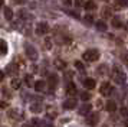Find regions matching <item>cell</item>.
<instances>
[{
  "instance_id": "38",
  "label": "cell",
  "mask_w": 128,
  "mask_h": 127,
  "mask_svg": "<svg viewBox=\"0 0 128 127\" xmlns=\"http://www.w3.org/2000/svg\"><path fill=\"white\" fill-rule=\"evenodd\" d=\"M0 107H2V108H6L7 104H6V103H2V101H0Z\"/></svg>"
},
{
  "instance_id": "1",
  "label": "cell",
  "mask_w": 128,
  "mask_h": 127,
  "mask_svg": "<svg viewBox=\"0 0 128 127\" xmlns=\"http://www.w3.org/2000/svg\"><path fill=\"white\" fill-rule=\"evenodd\" d=\"M82 58L88 61V62H94V61H98L99 59V52L96 49H88V51L84 52Z\"/></svg>"
},
{
  "instance_id": "4",
  "label": "cell",
  "mask_w": 128,
  "mask_h": 127,
  "mask_svg": "<svg viewBox=\"0 0 128 127\" xmlns=\"http://www.w3.org/2000/svg\"><path fill=\"white\" fill-rule=\"evenodd\" d=\"M26 55L29 58L30 61H36L38 59V51H36V48H33L32 45H26Z\"/></svg>"
},
{
  "instance_id": "28",
  "label": "cell",
  "mask_w": 128,
  "mask_h": 127,
  "mask_svg": "<svg viewBox=\"0 0 128 127\" xmlns=\"http://www.w3.org/2000/svg\"><path fill=\"white\" fill-rule=\"evenodd\" d=\"M115 5L116 6H121V7H124V6L128 5V0H115Z\"/></svg>"
},
{
  "instance_id": "19",
  "label": "cell",
  "mask_w": 128,
  "mask_h": 127,
  "mask_svg": "<svg viewBox=\"0 0 128 127\" xmlns=\"http://www.w3.org/2000/svg\"><path fill=\"white\" fill-rule=\"evenodd\" d=\"M24 82H26V85L28 87H33L35 85V82H33V77L30 74H28L26 77H24Z\"/></svg>"
},
{
  "instance_id": "40",
  "label": "cell",
  "mask_w": 128,
  "mask_h": 127,
  "mask_svg": "<svg viewBox=\"0 0 128 127\" xmlns=\"http://www.w3.org/2000/svg\"><path fill=\"white\" fill-rule=\"evenodd\" d=\"M125 127H128V120H127V121H125Z\"/></svg>"
},
{
  "instance_id": "16",
  "label": "cell",
  "mask_w": 128,
  "mask_h": 127,
  "mask_svg": "<svg viewBox=\"0 0 128 127\" xmlns=\"http://www.w3.org/2000/svg\"><path fill=\"white\" fill-rule=\"evenodd\" d=\"M33 87H35L36 91H43V90H45V87H46V82H45V81H36Z\"/></svg>"
},
{
  "instance_id": "25",
  "label": "cell",
  "mask_w": 128,
  "mask_h": 127,
  "mask_svg": "<svg viewBox=\"0 0 128 127\" xmlns=\"http://www.w3.org/2000/svg\"><path fill=\"white\" fill-rule=\"evenodd\" d=\"M18 113H19L18 110H10V111H9V117H10V118H19Z\"/></svg>"
},
{
  "instance_id": "35",
  "label": "cell",
  "mask_w": 128,
  "mask_h": 127,
  "mask_svg": "<svg viewBox=\"0 0 128 127\" xmlns=\"http://www.w3.org/2000/svg\"><path fill=\"white\" fill-rule=\"evenodd\" d=\"M62 2H64V5H66V6L72 5V0H62Z\"/></svg>"
},
{
  "instance_id": "36",
  "label": "cell",
  "mask_w": 128,
  "mask_h": 127,
  "mask_svg": "<svg viewBox=\"0 0 128 127\" xmlns=\"http://www.w3.org/2000/svg\"><path fill=\"white\" fill-rule=\"evenodd\" d=\"M3 80H4V72H3V71L0 69V82H2Z\"/></svg>"
},
{
  "instance_id": "37",
  "label": "cell",
  "mask_w": 128,
  "mask_h": 127,
  "mask_svg": "<svg viewBox=\"0 0 128 127\" xmlns=\"http://www.w3.org/2000/svg\"><path fill=\"white\" fill-rule=\"evenodd\" d=\"M22 127H33V126H32V123L29 121V123H24V124H23Z\"/></svg>"
},
{
  "instance_id": "18",
  "label": "cell",
  "mask_w": 128,
  "mask_h": 127,
  "mask_svg": "<svg viewBox=\"0 0 128 127\" xmlns=\"http://www.w3.org/2000/svg\"><path fill=\"white\" fill-rule=\"evenodd\" d=\"M85 9L86 10H95L96 9V3L94 0H88L86 3H85Z\"/></svg>"
},
{
  "instance_id": "2",
  "label": "cell",
  "mask_w": 128,
  "mask_h": 127,
  "mask_svg": "<svg viewBox=\"0 0 128 127\" xmlns=\"http://www.w3.org/2000/svg\"><path fill=\"white\" fill-rule=\"evenodd\" d=\"M125 74L122 72L120 68H116V67H114V69H112V80L115 81L116 84H124L125 82Z\"/></svg>"
},
{
  "instance_id": "13",
  "label": "cell",
  "mask_w": 128,
  "mask_h": 127,
  "mask_svg": "<svg viewBox=\"0 0 128 127\" xmlns=\"http://www.w3.org/2000/svg\"><path fill=\"white\" fill-rule=\"evenodd\" d=\"M105 108H106V111H110V113H114V111H116V103L115 101H108L106 105H105Z\"/></svg>"
},
{
  "instance_id": "8",
  "label": "cell",
  "mask_w": 128,
  "mask_h": 127,
  "mask_svg": "<svg viewBox=\"0 0 128 127\" xmlns=\"http://www.w3.org/2000/svg\"><path fill=\"white\" fill-rule=\"evenodd\" d=\"M95 84H96V82H95L94 78H86V80L84 81V85H85L86 90H94V88H95Z\"/></svg>"
},
{
  "instance_id": "5",
  "label": "cell",
  "mask_w": 128,
  "mask_h": 127,
  "mask_svg": "<svg viewBox=\"0 0 128 127\" xmlns=\"http://www.w3.org/2000/svg\"><path fill=\"white\" fill-rule=\"evenodd\" d=\"M99 92H101V95H110L112 92V87H111L110 82H102L101 88H99Z\"/></svg>"
},
{
  "instance_id": "17",
  "label": "cell",
  "mask_w": 128,
  "mask_h": 127,
  "mask_svg": "<svg viewBox=\"0 0 128 127\" xmlns=\"http://www.w3.org/2000/svg\"><path fill=\"white\" fill-rule=\"evenodd\" d=\"M7 49H9V48H7V43L4 40H0V55H2V56L7 53Z\"/></svg>"
},
{
  "instance_id": "24",
  "label": "cell",
  "mask_w": 128,
  "mask_h": 127,
  "mask_svg": "<svg viewBox=\"0 0 128 127\" xmlns=\"http://www.w3.org/2000/svg\"><path fill=\"white\" fill-rule=\"evenodd\" d=\"M30 110H32V113H39L42 110V105L40 104H33V105L30 107Z\"/></svg>"
},
{
  "instance_id": "21",
  "label": "cell",
  "mask_w": 128,
  "mask_h": 127,
  "mask_svg": "<svg viewBox=\"0 0 128 127\" xmlns=\"http://www.w3.org/2000/svg\"><path fill=\"white\" fill-rule=\"evenodd\" d=\"M4 17H6L7 20H12L13 19V12L10 7H4Z\"/></svg>"
},
{
  "instance_id": "14",
  "label": "cell",
  "mask_w": 128,
  "mask_h": 127,
  "mask_svg": "<svg viewBox=\"0 0 128 127\" xmlns=\"http://www.w3.org/2000/svg\"><path fill=\"white\" fill-rule=\"evenodd\" d=\"M6 72L9 75H14L16 72H18V67H16L14 64H9V65H7V68H6Z\"/></svg>"
},
{
  "instance_id": "6",
  "label": "cell",
  "mask_w": 128,
  "mask_h": 127,
  "mask_svg": "<svg viewBox=\"0 0 128 127\" xmlns=\"http://www.w3.org/2000/svg\"><path fill=\"white\" fill-rule=\"evenodd\" d=\"M98 121H99V114L98 113H92V114H89L86 117V124H89V126L96 124Z\"/></svg>"
},
{
  "instance_id": "30",
  "label": "cell",
  "mask_w": 128,
  "mask_h": 127,
  "mask_svg": "<svg viewBox=\"0 0 128 127\" xmlns=\"http://www.w3.org/2000/svg\"><path fill=\"white\" fill-rule=\"evenodd\" d=\"M75 67H76V69H84V64H82L81 61H76Z\"/></svg>"
},
{
  "instance_id": "15",
  "label": "cell",
  "mask_w": 128,
  "mask_h": 127,
  "mask_svg": "<svg viewBox=\"0 0 128 127\" xmlns=\"http://www.w3.org/2000/svg\"><path fill=\"white\" fill-rule=\"evenodd\" d=\"M95 26H96V29H98L99 32H106V23L104 20H98V22L95 23Z\"/></svg>"
},
{
  "instance_id": "33",
  "label": "cell",
  "mask_w": 128,
  "mask_h": 127,
  "mask_svg": "<svg viewBox=\"0 0 128 127\" xmlns=\"http://www.w3.org/2000/svg\"><path fill=\"white\" fill-rule=\"evenodd\" d=\"M68 13H69L70 16H74V17H76V19H79V15H78L76 12H68Z\"/></svg>"
},
{
  "instance_id": "9",
  "label": "cell",
  "mask_w": 128,
  "mask_h": 127,
  "mask_svg": "<svg viewBox=\"0 0 128 127\" xmlns=\"http://www.w3.org/2000/svg\"><path fill=\"white\" fill-rule=\"evenodd\" d=\"M91 110H92V105H91V104H84L81 108H79V114L86 115V114L91 113Z\"/></svg>"
},
{
  "instance_id": "3",
  "label": "cell",
  "mask_w": 128,
  "mask_h": 127,
  "mask_svg": "<svg viewBox=\"0 0 128 127\" xmlns=\"http://www.w3.org/2000/svg\"><path fill=\"white\" fill-rule=\"evenodd\" d=\"M35 30H36V33L40 35V36H42V35H46L48 32H49V25L45 23V22H39L38 25H36Z\"/></svg>"
},
{
  "instance_id": "39",
  "label": "cell",
  "mask_w": 128,
  "mask_h": 127,
  "mask_svg": "<svg viewBox=\"0 0 128 127\" xmlns=\"http://www.w3.org/2000/svg\"><path fill=\"white\" fill-rule=\"evenodd\" d=\"M82 2L84 0H76V6H82Z\"/></svg>"
},
{
  "instance_id": "29",
  "label": "cell",
  "mask_w": 128,
  "mask_h": 127,
  "mask_svg": "<svg viewBox=\"0 0 128 127\" xmlns=\"http://www.w3.org/2000/svg\"><path fill=\"white\" fill-rule=\"evenodd\" d=\"M81 98L84 100V101H86V100H89V98H91V94H89V92H82Z\"/></svg>"
},
{
  "instance_id": "41",
  "label": "cell",
  "mask_w": 128,
  "mask_h": 127,
  "mask_svg": "<svg viewBox=\"0 0 128 127\" xmlns=\"http://www.w3.org/2000/svg\"><path fill=\"white\" fill-rule=\"evenodd\" d=\"M2 5H3V0H0V6H2Z\"/></svg>"
},
{
  "instance_id": "26",
  "label": "cell",
  "mask_w": 128,
  "mask_h": 127,
  "mask_svg": "<svg viewBox=\"0 0 128 127\" xmlns=\"http://www.w3.org/2000/svg\"><path fill=\"white\" fill-rule=\"evenodd\" d=\"M102 16L104 17H111V9L110 7H104V10H102Z\"/></svg>"
},
{
  "instance_id": "31",
  "label": "cell",
  "mask_w": 128,
  "mask_h": 127,
  "mask_svg": "<svg viewBox=\"0 0 128 127\" xmlns=\"http://www.w3.org/2000/svg\"><path fill=\"white\" fill-rule=\"evenodd\" d=\"M121 114L124 115V117H128V108L127 107H122L121 108Z\"/></svg>"
},
{
  "instance_id": "20",
  "label": "cell",
  "mask_w": 128,
  "mask_h": 127,
  "mask_svg": "<svg viewBox=\"0 0 128 127\" xmlns=\"http://www.w3.org/2000/svg\"><path fill=\"white\" fill-rule=\"evenodd\" d=\"M55 67L58 69H65L66 68V64H65L62 59H55Z\"/></svg>"
},
{
  "instance_id": "12",
  "label": "cell",
  "mask_w": 128,
  "mask_h": 127,
  "mask_svg": "<svg viewBox=\"0 0 128 127\" xmlns=\"http://www.w3.org/2000/svg\"><path fill=\"white\" fill-rule=\"evenodd\" d=\"M46 114L49 118H56L58 117V114H56V108L55 107H48L46 108Z\"/></svg>"
},
{
  "instance_id": "34",
  "label": "cell",
  "mask_w": 128,
  "mask_h": 127,
  "mask_svg": "<svg viewBox=\"0 0 128 127\" xmlns=\"http://www.w3.org/2000/svg\"><path fill=\"white\" fill-rule=\"evenodd\" d=\"M122 61H124V64H128V53L122 55Z\"/></svg>"
},
{
  "instance_id": "23",
  "label": "cell",
  "mask_w": 128,
  "mask_h": 127,
  "mask_svg": "<svg viewBox=\"0 0 128 127\" xmlns=\"http://www.w3.org/2000/svg\"><path fill=\"white\" fill-rule=\"evenodd\" d=\"M84 22L86 23V25H94V16H91V15L84 16Z\"/></svg>"
},
{
  "instance_id": "27",
  "label": "cell",
  "mask_w": 128,
  "mask_h": 127,
  "mask_svg": "<svg viewBox=\"0 0 128 127\" xmlns=\"http://www.w3.org/2000/svg\"><path fill=\"white\" fill-rule=\"evenodd\" d=\"M112 26H114V28H121L122 26L121 20H120V19H112Z\"/></svg>"
},
{
  "instance_id": "22",
  "label": "cell",
  "mask_w": 128,
  "mask_h": 127,
  "mask_svg": "<svg viewBox=\"0 0 128 127\" xmlns=\"http://www.w3.org/2000/svg\"><path fill=\"white\" fill-rule=\"evenodd\" d=\"M12 88L13 90H19L20 88V80L19 78H13L12 80Z\"/></svg>"
},
{
  "instance_id": "32",
  "label": "cell",
  "mask_w": 128,
  "mask_h": 127,
  "mask_svg": "<svg viewBox=\"0 0 128 127\" xmlns=\"http://www.w3.org/2000/svg\"><path fill=\"white\" fill-rule=\"evenodd\" d=\"M45 46H46L48 49H50V46H52V40H50V39H46V40H45Z\"/></svg>"
},
{
  "instance_id": "10",
  "label": "cell",
  "mask_w": 128,
  "mask_h": 127,
  "mask_svg": "<svg viewBox=\"0 0 128 127\" xmlns=\"http://www.w3.org/2000/svg\"><path fill=\"white\" fill-rule=\"evenodd\" d=\"M48 84H49V87H50V88H55V87H56V84H58V77H56V75H50V77H49V78H48Z\"/></svg>"
},
{
  "instance_id": "7",
  "label": "cell",
  "mask_w": 128,
  "mask_h": 127,
  "mask_svg": "<svg viewBox=\"0 0 128 127\" xmlns=\"http://www.w3.org/2000/svg\"><path fill=\"white\" fill-rule=\"evenodd\" d=\"M64 107H65L66 110L75 108V107H76V100H75V98H68V100L64 103Z\"/></svg>"
},
{
  "instance_id": "11",
  "label": "cell",
  "mask_w": 128,
  "mask_h": 127,
  "mask_svg": "<svg viewBox=\"0 0 128 127\" xmlns=\"http://www.w3.org/2000/svg\"><path fill=\"white\" fill-rule=\"evenodd\" d=\"M66 92H68L69 95H75L76 94V88H75V84H74V82H68V85H66Z\"/></svg>"
}]
</instances>
